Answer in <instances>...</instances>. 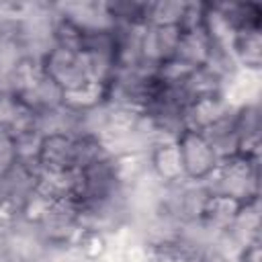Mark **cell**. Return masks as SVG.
<instances>
[{
  "mask_svg": "<svg viewBox=\"0 0 262 262\" xmlns=\"http://www.w3.org/2000/svg\"><path fill=\"white\" fill-rule=\"evenodd\" d=\"M45 76L63 92H76L90 82H102L92 57L80 49H70L61 45H51L39 57Z\"/></svg>",
  "mask_w": 262,
  "mask_h": 262,
  "instance_id": "6da1fadb",
  "label": "cell"
},
{
  "mask_svg": "<svg viewBox=\"0 0 262 262\" xmlns=\"http://www.w3.org/2000/svg\"><path fill=\"white\" fill-rule=\"evenodd\" d=\"M258 178H260V160L233 154L219 160V166L209 178L207 188L239 201H252L260 196Z\"/></svg>",
  "mask_w": 262,
  "mask_h": 262,
  "instance_id": "7a4b0ae2",
  "label": "cell"
},
{
  "mask_svg": "<svg viewBox=\"0 0 262 262\" xmlns=\"http://www.w3.org/2000/svg\"><path fill=\"white\" fill-rule=\"evenodd\" d=\"M176 145L184 170V180L194 184H207L219 166V156L207 135L203 131L186 127L176 135Z\"/></svg>",
  "mask_w": 262,
  "mask_h": 262,
  "instance_id": "3957f363",
  "label": "cell"
},
{
  "mask_svg": "<svg viewBox=\"0 0 262 262\" xmlns=\"http://www.w3.org/2000/svg\"><path fill=\"white\" fill-rule=\"evenodd\" d=\"M35 168L39 174L55 176L78 170L76 166V135L61 131L41 133L37 151H35Z\"/></svg>",
  "mask_w": 262,
  "mask_h": 262,
  "instance_id": "277c9868",
  "label": "cell"
},
{
  "mask_svg": "<svg viewBox=\"0 0 262 262\" xmlns=\"http://www.w3.org/2000/svg\"><path fill=\"white\" fill-rule=\"evenodd\" d=\"M147 164L149 174L162 186H174L184 182V170L176 139H156L147 147Z\"/></svg>",
  "mask_w": 262,
  "mask_h": 262,
  "instance_id": "5b68a950",
  "label": "cell"
},
{
  "mask_svg": "<svg viewBox=\"0 0 262 262\" xmlns=\"http://www.w3.org/2000/svg\"><path fill=\"white\" fill-rule=\"evenodd\" d=\"M229 53L239 72L260 74L262 70V27L237 29L231 37Z\"/></svg>",
  "mask_w": 262,
  "mask_h": 262,
  "instance_id": "8992f818",
  "label": "cell"
},
{
  "mask_svg": "<svg viewBox=\"0 0 262 262\" xmlns=\"http://www.w3.org/2000/svg\"><path fill=\"white\" fill-rule=\"evenodd\" d=\"M184 12H186V2H176V0L147 2L145 25H154V27H180L182 20H184Z\"/></svg>",
  "mask_w": 262,
  "mask_h": 262,
  "instance_id": "52a82bcc",
  "label": "cell"
},
{
  "mask_svg": "<svg viewBox=\"0 0 262 262\" xmlns=\"http://www.w3.org/2000/svg\"><path fill=\"white\" fill-rule=\"evenodd\" d=\"M235 262H260V233L248 237L235 252Z\"/></svg>",
  "mask_w": 262,
  "mask_h": 262,
  "instance_id": "ba28073f",
  "label": "cell"
}]
</instances>
